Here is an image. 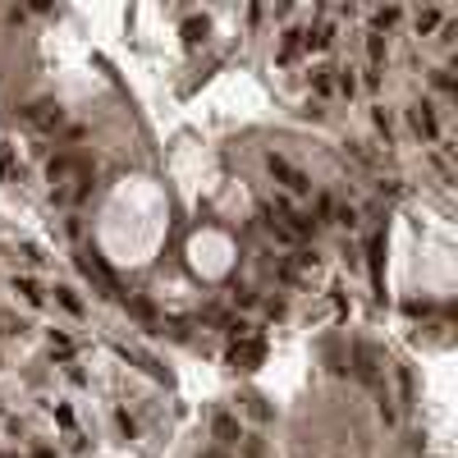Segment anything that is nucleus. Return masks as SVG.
<instances>
[{
	"label": "nucleus",
	"instance_id": "obj_1",
	"mask_svg": "<svg viewBox=\"0 0 458 458\" xmlns=\"http://www.w3.org/2000/svg\"><path fill=\"white\" fill-rule=\"evenodd\" d=\"M262 220H271V225H280L289 239H312L317 234V220L312 216H303V211L289 202V197H275V202H262Z\"/></svg>",
	"mask_w": 458,
	"mask_h": 458
},
{
	"label": "nucleus",
	"instance_id": "obj_2",
	"mask_svg": "<svg viewBox=\"0 0 458 458\" xmlns=\"http://www.w3.org/2000/svg\"><path fill=\"white\" fill-rule=\"evenodd\" d=\"M266 170H271V179H275V184H280L289 197H307V193H312V179H307L298 165H289L284 156L271 152V156H266Z\"/></svg>",
	"mask_w": 458,
	"mask_h": 458
},
{
	"label": "nucleus",
	"instance_id": "obj_3",
	"mask_svg": "<svg viewBox=\"0 0 458 458\" xmlns=\"http://www.w3.org/2000/svg\"><path fill=\"white\" fill-rule=\"evenodd\" d=\"M78 271L88 275V284L101 298H120V284H115V275L106 271V262H101L97 252H78Z\"/></svg>",
	"mask_w": 458,
	"mask_h": 458
},
{
	"label": "nucleus",
	"instance_id": "obj_4",
	"mask_svg": "<svg viewBox=\"0 0 458 458\" xmlns=\"http://www.w3.org/2000/svg\"><path fill=\"white\" fill-rule=\"evenodd\" d=\"M404 115H408V129H413L422 142H436V138H440V115H436V106H431V101H413Z\"/></svg>",
	"mask_w": 458,
	"mask_h": 458
},
{
	"label": "nucleus",
	"instance_id": "obj_5",
	"mask_svg": "<svg viewBox=\"0 0 458 458\" xmlns=\"http://www.w3.org/2000/svg\"><path fill=\"white\" fill-rule=\"evenodd\" d=\"M23 120L33 124L37 133H55V129H60V124H65V110H60V101L42 97V101H33V106L23 110Z\"/></svg>",
	"mask_w": 458,
	"mask_h": 458
},
{
	"label": "nucleus",
	"instance_id": "obj_6",
	"mask_svg": "<svg viewBox=\"0 0 458 458\" xmlns=\"http://www.w3.org/2000/svg\"><path fill=\"white\" fill-rule=\"evenodd\" d=\"M211 436H216V440H220V449H225V445H239L248 431H243L239 413H216V417H211Z\"/></svg>",
	"mask_w": 458,
	"mask_h": 458
},
{
	"label": "nucleus",
	"instance_id": "obj_7",
	"mask_svg": "<svg viewBox=\"0 0 458 458\" xmlns=\"http://www.w3.org/2000/svg\"><path fill=\"white\" fill-rule=\"evenodd\" d=\"M307 83H312V92H317L321 101L339 97V92H335V65H317L312 74H307Z\"/></svg>",
	"mask_w": 458,
	"mask_h": 458
},
{
	"label": "nucleus",
	"instance_id": "obj_8",
	"mask_svg": "<svg viewBox=\"0 0 458 458\" xmlns=\"http://www.w3.org/2000/svg\"><path fill=\"white\" fill-rule=\"evenodd\" d=\"M14 294H19L28 307H46V289L33 280V275H14Z\"/></svg>",
	"mask_w": 458,
	"mask_h": 458
},
{
	"label": "nucleus",
	"instance_id": "obj_9",
	"mask_svg": "<svg viewBox=\"0 0 458 458\" xmlns=\"http://www.w3.org/2000/svg\"><path fill=\"white\" fill-rule=\"evenodd\" d=\"M349 156H353L358 165H367V170H381V165H385V156L376 152L371 142H362V138H349Z\"/></svg>",
	"mask_w": 458,
	"mask_h": 458
},
{
	"label": "nucleus",
	"instance_id": "obj_10",
	"mask_svg": "<svg viewBox=\"0 0 458 458\" xmlns=\"http://www.w3.org/2000/svg\"><path fill=\"white\" fill-rule=\"evenodd\" d=\"M371 129L385 138V147L394 142V133H399V120H394V110H385V106H371Z\"/></svg>",
	"mask_w": 458,
	"mask_h": 458
},
{
	"label": "nucleus",
	"instance_id": "obj_11",
	"mask_svg": "<svg viewBox=\"0 0 458 458\" xmlns=\"http://www.w3.org/2000/svg\"><path fill=\"white\" fill-rule=\"evenodd\" d=\"M55 303L65 307L69 317H83V312H88V303L78 298V289H74V284H55Z\"/></svg>",
	"mask_w": 458,
	"mask_h": 458
},
{
	"label": "nucleus",
	"instance_id": "obj_12",
	"mask_svg": "<svg viewBox=\"0 0 458 458\" xmlns=\"http://www.w3.org/2000/svg\"><path fill=\"white\" fill-rule=\"evenodd\" d=\"M394 23H404V10H399V5H385V10H371V33H390Z\"/></svg>",
	"mask_w": 458,
	"mask_h": 458
},
{
	"label": "nucleus",
	"instance_id": "obj_13",
	"mask_svg": "<svg viewBox=\"0 0 458 458\" xmlns=\"http://www.w3.org/2000/svg\"><path fill=\"white\" fill-rule=\"evenodd\" d=\"M440 23H445V10H417V14H413V28H417V37L436 33Z\"/></svg>",
	"mask_w": 458,
	"mask_h": 458
},
{
	"label": "nucleus",
	"instance_id": "obj_14",
	"mask_svg": "<svg viewBox=\"0 0 458 458\" xmlns=\"http://www.w3.org/2000/svg\"><path fill=\"white\" fill-rule=\"evenodd\" d=\"M385 55H390V42H385L381 33H367V60H371V69H381Z\"/></svg>",
	"mask_w": 458,
	"mask_h": 458
},
{
	"label": "nucleus",
	"instance_id": "obj_15",
	"mask_svg": "<svg viewBox=\"0 0 458 458\" xmlns=\"http://www.w3.org/2000/svg\"><path fill=\"white\" fill-rule=\"evenodd\" d=\"M298 51H303V33H284L280 55H275V60H280V65H294V60H298Z\"/></svg>",
	"mask_w": 458,
	"mask_h": 458
},
{
	"label": "nucleus",
	"instance_id": "obj_16",
	"mask_svg": "<svg viewBox=\"0 0 458 458\" xmlns=\"http://www.w3.org/2000/svg\"><path fill=\"white\" fill-rule=\"evenodd\" d=\"M51 358H60V362H69V358H74V344H69V335H65V330H51Z\"/></svg>",
	"mask_w": 458,
	"mask_h": 458
},
{
	"label": "nucleus",
	"instance_id": "obj_17",
	"mask_svg": "<svg viewBox=\"0 0 458 458\" xmlns=\"http://www.w3.org/2000/svg\"><path fill=\"white\" fill-rule=\"evenodd\" d=\"M431 88H436L440 97H454V74H449V69H431Z\"/></svg>",
	"mask_w": 458,
	"mask_h": 458
},
{
	"label": "nucleus",
	"instance_id": "obj_18",
	"mask_svg": "<svg viewBox=\"0 0 458 458\" xmlns=\"http://www.w3.org/2000/svg\"><path fill=\"white\" fill-rule=\"evenodd\" d=\"M23 330H28V326H23L14 312H0V339H14V335H23Z\"/></svg>",
	"mask_w": 458,
	"mask_h": 458
},
{
	"label": "nucleus",
	"instance_id": "obj_19",
	"mask_svg": "<svg viewBox=\"0 0 458 458\" xmlns=\"http://www.w3.org/2000/svg\"><path fill=\"white\" fill-rule=\"evenodd\" d=\"M239 445H243V458H266V440L257 436V431H252V436H243Z\"/></svg>",
	"mask_w": 458,
	"mask_h": 458
},
{
	"label": "nucleus",
	"instance_id": "obj_20",
	"mask_svg": "<svg viewBox=\"0 0 458 458\" xmlns=\"http://www.w3.org/2000/svg\"><path fill=\"white\" fill-rule=\"evenodd\" d=\"M335 225H339V229H349V234H353V229H358V225H362V216H358V207H339V220H335Z\"/></svg>",
	"mask_w": 458,
	"mask_h": 458
},
{
	"label": "nucleus",
	"instance_id": "obj_21",
	"mask_svg": "<svg viewBox=\"0 0 458 458\" xmlns=\"http://www.w3.org/2000/svg\"><path fill=\"white\" fill-rule=\"evenodd\" d=\"M115 426H120V436H124V440H138V422H133V417L124 413V408L115 413Z\"/></svg>",
	"mask_w": 458,
	"mask_h": 458
},
{
	"label": "nucleus",
	"instance_id": "obj_22",
	"mask_svg": "<svg viewBox=\"0 0 458 458\" xmlns=\"http://www.w3.org/2000/svg\"><path fill=\"white\" fill-rule=\"evenodd\" d=\"M248 417H252V422H271V408H266V399H257V394H252V399H248Z\"/></svg>",
	"mask_w": 458,
	"mask_h": 458
},
{
	"label": "nucleus",
	"instance_id": "obj_23",
	"mask_svg": "<svg viewBox=\"0 0 458 458\" xmlns=\"http://www.w3.org/2000/svg\"><path fill=\"white\" fill-rule=\"evenodd\" d=\"M23 257H28V266H42L46 257H42V248H37V243H23Z\"/></svg>",
	"mask_w": 458,
	"mask_h": 458
},
{
	"label": "nucleus",
	"instance_id": "obj_24",
	"mask_svg": "<svg viewBox=\"0 0 458 458\" xmlns=\"http://www.w3.org/2000/svg\"><path fill=\"white\" fill-rule=\"evenodd\" d=\"M362 88H371V92L381 88V69H367V74H362Z\"/></svg>",
	"mask_w": 458,
	"mask_h": 458
},
{
	"label": "nucleus",
	"instance_id": "obj_25",
	"mask_svg": "<svg viewBox=\"0 0 458 458\" xmlns=\"http://www.w3.org/2000/svg\"><path fill=\"white\" fill-rule=\"evenodd\" d=\"M55 422H60V426H74V408L60 404V408H55Z\"/></svg>",
	"mask_w": 458,
	"mask_h": 458
},
{
	"label": "nucleus",
	"instance_id": "obj_26",
	"mask_svg": "<svg viewBox=\"0 0 458 458\" xmlns=\"http://www.w3.org/2000/svg\"><path fill=\"white\" fill-rule=\"evenodd\" d=\"M197 458H229V454H225V449H202Z\"/></svg>",
	"mask_w": 458,
	"mask_h": 458
},
{
	"label": "nucleus",
	"instance_id": "obj_27",
	"mask_svg": "<svg viewBox=\"0 0 458 458\" xmlns=\"http://www.w3.org/2000/svg\"><path fill=\"white\" fill-rule=\"evenodd\" d=\"M33 458H55V454H51V449H37V454H33Z\"/></svg>",
	"mask_w": 458,
	"mask_h": 458
},
{
	"label": "nucleus",
	"instance_id": "obj_28",
	"mask_svg": "<svg viewBox=\"0 0 458 458\" xmlns=\"http://www.w3.org/2000/svg\"><path fill=\"white\" fill-rule=\"evenodd\" d=\"M0 458H10V454H0Z\"/></svg>",
	"mask_w": 458,
	"mask_h": 458
}]
</instances>
